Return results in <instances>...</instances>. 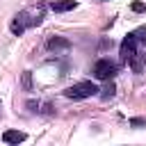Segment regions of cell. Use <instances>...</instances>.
<instances>
[{
  "label": "cell",
  "mask_w": 146,
  "mask_h": 146,
  "mask_svg": "<svg viewBox=\"0 0 146 146\" xmlns=\"http://www.w3.org/2000/svg\"><path fill=\"white\" fill-rule=\"evenodd\" d=\"M98 94V87L91 82V80H82V82H75L71 87L64 89V96L66 98H73V100H82V98H91Z\"/></svg>",
  "instance_id": "6da1fadb"
},
{
  "label": "cell",
  "mask_w": 146,
  "mask_h": 146,
  "mask_svg": "<svg viewBox=\"0 0 146 146\" xmlns=\"http://www.w3.org/2000/svg\"><path fill=\"white\" fill-rule=\"evenodd\" d=\"M41 21L39 18H30V14L27 11H21V14H16L14 16V21H11V25H9V30H11V34H23L25 32V27H30V25H39Z\"/></svg>",
  "instance_id": "7a4b0ae2"
},
{
  "label": "cell",
  "mask_w": 146,
  "mask_h": 146,
  "mask_svg": "<svg viewBox=\"0 0 146 146\" xmlns=\"http://www.w3.org/2000/svg\"><path fill=\"white\" fill-rule=\"evenodd\" d=\"M114 73H116V64L110 59H98L94 64V75L98 80H110V78H114Z\"/></svg>",
  "instance_id": "3957f363"
},
{
  "label": "cell",
  "mask_w": 146,
  "mask_h": 146,
  "mask_svg": "<svg viewBox=\"0 0 146 146\" xmlns=\"http://www.w3.org/2000/svg\"><path fill=\"white\" fill-rule=\"evenodd\" d=\"M137 48H139V43H137V41H135V36L128 32V34L123 36L121 46H119V55H121V59H123V62H130V57L137 52Z\"/></svg>",
  "instance_id": "277c9868"
},
{
  "label": "cell",
  "mask_w": 146,
  "mask_h": 146,
  "mask_svg": "<svg viewBox=\"0 0 146 146\" xmlns=\"http://www.w3.org/2000/svg\"><path fill=\"white\" fill-rule=\"evenodd\" d=\"M25 132H21V130H5L2 132V141L5 144H18V141H25Z\"/></svg>",
  "instance_id": "5b68a950"
},
{
  "label": "cell",
  "mask_w": 146,
  "mask_h": 146,
  "mask_svg": "<svg viewBox=\"0 0 146 146\" xmlns=\"http://www.w3.org/2000/svg\"><path fill=\"white\" fill-rule=\"evenodd\" d=\"M75 7H78L75 0H52V2H50V9H52V11H71V9H75Z\"/></svg>",
  "instance_id": "8992f818"
},
{
  "label": "cell",
  "mask_w": 146,
  "mask_h": 146,
  "mask_svg": "<svg viewBox=\"0 0 146 146\" xmlns=\"http://www.w3.org/2000/svg\"><path fill=\"white\" fill-rule=\"evenodd\" d=\"M71 48V41L68 39H62V36H52V39H48V50H68Z\"/></svg>",
  "instance_id": "52a82bcc"
},
{
  "label": "cell",
  "mask_w": 146,
  "mask_h": 146,
  "mask_svg": "<svg viewBox=\"0 0 146 146\" xmlns=\"http://www.w3.org/2000/svg\"><path fill=\"white\" fill-rule=\"evenodd\" d=\"M128 64H130V68H132L135 73H141V68H144V64H146V55H144L141 50H137V52L130 57Z\"/></svg>",
  "instance_id": "ba28073f"
},
{
  "label": "cell",
  "mask_w": 146,
  "mask_h": 146,
  "mask_svg": "<svg viewBox=\"0 0 146 146\" xmlns=\"http://www.w3.org/2000/svg\"><path fill=\"white\" fill-rule=\"evenodd\" d=\"M130 34L135 36V41H137L139 46H144V43H146V25H141V27H137V30H132Z\"/></svg>",
  "instance_id": "9c48e42d"
},
{
  "label": "cell",
  "mask_w": 146,
  "mask_h": 146,
  "mask_svg": "<svg viewBox=\"0 0 146 146\" xmlns=\"http://www.w3.org/2000/svg\"><path fill=\"white\" fill-rule=\"evenodd\" d=\"M114 91H116V89H114V84H112V82H107V84L103 87V94H100V98H103V100H107V98H112V96H114Z\"/></svg>",
  "instance_id": "30bf717a"
},
{
  "label": "cell",
  "mask_w": 146,
  "mask_h": 146,
  "mask_svg": "<svg viewBox=\"0 0 146 146\" xmlns=\"http://www.w3.org/2000/svg\"><path fill=\"white\" fill-rule=\"evenodd\" d=\"M23 87H25V89H30V87H32V84H30V71H25V73H23Z\"/></svg>",
  "instance_id": "8fae6325"
},
{
  "label": "cell",
  "mask_w": 146,
  "mask_h": 146,
  "mask_svg": "<svg viewBox=\"0 0 146 146\" xmlns=\"http://www.w3.org/2000/svg\"><path fill=\"white\" fill-rule=\"evenodd\" d=\"M130 125H146V119H130Z\"/></svg>",
  "instance_id": "7c38bea8"
},
{
  "label": "cell",
  "mask_w": 146,
  "mask_h": 146,
  "mask_svg": "<svg viewBox=\"0 0 146 146\" xmlns=\"http://www.w3.org/2000/svg\"><path fill=\"white\" fill-rule=\"evenodd\" d=\"M132 11H144V2H132Z\"/></svg>",
  "instance_id": "4fadbf2b"
},
{
  "label": "cell",
  "mask_w": 146,
  "mask_h": 146,
  "mask_svg": "<svg viewBox=\"0 0 146 146\" xmlns=\"http://www.w3.org/2000/svg\"><path fill=\"white\" fill-rule=\"evenodd\" d=\"M100 2H103V0H100Z\"/></svg>",
  "instance_id": "5bb4252c"
}]
</instances>
